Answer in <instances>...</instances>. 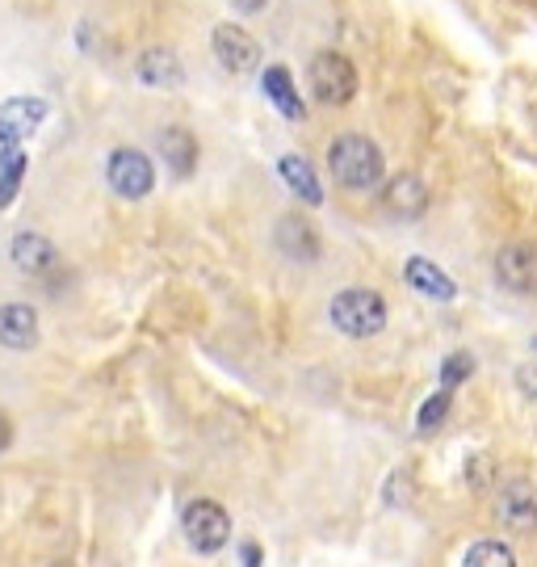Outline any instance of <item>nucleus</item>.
I'll use <instances>...</instances> for the list:
<instances>
[{"mask_svg": "<svg viewBox=\"0 0 537 567\" xmlns=\"http://www.w3.org/2000/svg\"><path fill=\"white\" fill-rule=\"evenodd\" d=\"M517 383H520V391H525V395H537V370H534V365H525V370H520Z\"/></svg>", "mask_w": 537, "mask_h": 567, "instance_id": "nucleus-23", "label": "nucleus"}, {"mask_svg": "<svg viewBox=\"0 0 537 567\" xmlns=\"http://www.w3.org/2000/svg\"><path fill=\"white\" fill-rule=\"evenodd\" d=\"M135 76L143 84H152V89H177L185 81V63L173 47H147L135 63Z\"/></svg>", "mask_w": 537, "mask_h": 567, "instance_id": "nucleus-11", "label": "nucleus"}, {"mask_svg": "<svg viewBox=\"0 0 537 567\" xmlns=\"http://www.w3.org/2000/svg\"><path fill=\"white\" fill-rule=\"evenodd\" d=\"M382 206L395 219H420L428 210V185L420 182L416 173H395L382 185Z\"/></svg>", "mask_w": 537, "mask_h": 567, "instance_id": "nucleus-10", "label": "nucleus"}, {"mask_svg": "<svg viewBox=\"0 0 537 567\" xmlns=\"http://www.w3.org/2000/svg\"><path fill=\"white\" fill-rule=\"evenodd\" d=\"M278 173H281V182L290 185L295 194H299L307 206H319L323 203V189H319L316 182V173H311V164L302 161V156H281L278 161Z\"/></svg>", "mask_w": 537, "mask_h": 567, "instance_id": "nucleus-18", "label": "nucleus"}, {"mask_svg": "<svg viewBox=\"0 0 537 567\" xmlns=\"http://www.w3.org/2000/svg\"><path fill=\"white\" fill-rule=\"evenodd\" d=\"M307 76H311V93L319 105H349L358 97V68L340 51H319Z\"/></svg>", "mask_w": 537, "mask_h": 567, "instance_id": "nucleus-3", "label": "nucleus"}, {"mask_svg": "<svg viewBox=\"0 0 537 567\" xmlns=\"http://www.w3.org/2000/svg\"><path fill=\"white\" fill-rule=\"evenodd\" d=\"M105 177H110V189L126 198V203H140L152 194V185H156V168L152 161L143 156L140 147H118L110 164H105Z\"/></svg>", "mask_w": 537, "mask_h": 567, "instance_id": "nucleus-5", "label": "nucleus"}, {"mask_svg": "<svg viewBox=\"0 0 537 567\" xmlns=\"http://www.w3.org/2000/svg\"><path fill=\"white\" fill-rule=\"evenodd\" d=\"M210 47H215V60L227 68V72H257L260 63V47L257 39L244 30V25H231V21H223V25H215V39H210Z\"/></svg>", "mask_w": 537, "mask_h": 567, "instance_id": "nucleus-7", "label": "nucleus"}, {"mask_svg": "<svg viewBox=\"0 0 537 567\" xmlns=\"http://www.w3.org/2000/svg\"><path fill=\"white\" fill-rule=\"evenodd\" d=\"M0 344L4 349H34L39 344V311L30 303L0 307Z\"/></svg>", "mask_w": 537, "mask_h": 567, "instance_id": "nucleus-13", "label": "nucleus"}, {"mask_svg": "<svg viewBox=\"0 0 537 567\" xmlns=\"http://www.w3.org/2000/svg\"><path fill=\"white\" fill-rule=\"evenodd\" d=\"M260 89H265V97L278 105L281 118L299 122L307 110H302V97L299 89H295V81H290V72L281 68V63H273V68H265V76H260Z\"/></svg>", "mask_w": 537, "mask_h": 567, "instance_id": "nucleus-16", "label": "nucleus"}, {"mask_svg": "<svg viewBox=\"0 0 537 567\" xmlns=\"http://www.w3.org/2000/svg\"><path fill=\"white\" fill-rule=\"evenodd\" d=\"M462 567H517V555L504 543H475V547L466 550Z\"/></svg>", "mask_w": 537, "mask_h": 567, "instance_id": "nucleus-20", "label": "nucleus"}, {"mask_svg": "<svg viewBox=\"0 0 537 567\" xmlns=\"http://www.w3.org/2000/svg\"><path fill=\"white\" fill-rule=\"evenodd\" d=\"M47 118V102L42 97H9L0 105V147H21Z\"/></svg>", "mask_w": 537, "mask_h": 567, "instance_id": "nucleus-6", "label": "nucleus"}, {"mask_svg": "<svg viewBox=\"0 0 537 567\" xmlns=\"http://www.w3.org/2000/svg\"><path fill=\"white\" fill-rule=\"evenodd\" d=\"M328 168L344 189H374L386 173L382 164V152L374 140L365 135H340L332 147H328Z\"/></svg>", "mask_w": 537, "mask_h": 567, "instance_id": "nucleus-1", "label": "nucleus"}, {"mask_svg": "<svg viewBox=\"0 0 537 567\" xmlns=\"http://www.w3.org/2000/svg\"><path fill=\"white\" fill-rule=\"evenodd\" d=\"M450 400H454V391H445V386H441L437 395H428V400H424V408H420V429H424V433H433V429L445 421Z\"/></svg>", "mask_w": 537, "mask_h": 567, "instance_id": "nucleus-22", "label": "nucleus"}, {"mask_svg": "<svg viewBox=\"0 0 537 567\" xmlns=\"http://www.w3.org/2000/svg\"><path fill=\"white\" fill-rule=\"evenodd\" d=\"M159 156H164V164H168L177 177H189V173L198 168V140H194L185 126H168V131L159 135Z\"/></svg>", "mask_w": 537, "mask_h": 567, "instance_id": "nucleus-17", "label": "nucleus"}, {"mask_svg": "<svg viewBox=\"0 0 537 567\" xmlns=\"http://www.w3.org/2000/svg\"><path fill=\"white\" fill-rule=\"evenodd\" d=\"M278 248L290 257V261H316L319 257V236L316 227L307 224V219H299V215H286L278 224Z\"/></svg>", "mask_w": 537, "mask_h": 567, "instance_id": "nucleus-15", "label": "nucleus"}, {"mask_svg": "<svg viewBox=\"0 0 537 567\" xmlns=\"http://www.w3.org/2000/svg\"><path fill=\"white\" fill-rule=\"evenodd\" d=\"M13 265H18L21 274H30V278H47V274L60 269V252L39 231H21L18 240H13Z\"/></svg>", "mask_w": 537, "mask_h": 567, "instance_id": "nucleus-12", "label": "nucleus"}, {"mask_svg": "<svg viewBox=\"0 0 537 567\" xmlns=\"http://www.w3.org/2000/svg\"><path fill=\"white\" fill-rule=\"evenodd\" d=\"M21 173H25V156H21V147H9V152L0 156V210L18 198Z\"/></svg>", "mask_w": 537, "mask_h": 567, "instance_id": "nucleus-19", "label": "nucleus"}, {"mask_svg": "<svg viewBox=\"0 0 537 567\" xmlns=\"http://www.w3.org/2000/svg\"><path fill=\"white\" fill-rule=\"evenodd\" d=\"M9 442H13V421H9L4 412H0V454L9 450Z\"/></svg>", "mask_w": 537, "mask_h": 567, "instance_id": "nucleus-24", "label": "nucleus"}, {"mask_svg": "<svg viewBox=\"0 0 537 567\" xmlns=\"http://www.w3.org/2000/svg\"><path fill=\"white\" fill-rule=\"evenodd\" d=\"M180 529H185V543L202 555H215V550L227 547V538H231V517H227V508L215 505V501H194V505L185 508V517H180Z\"/></svg>", "mask_w": 537, "mask_h": 567, "instance_id": "nucleus-4", "label": "nucleus"}, {"mask_svg": "<svg viewBox=\"0 0 537 567\" xmlns=\"http://www.w3.org/2000/svg\"><path fill=\"white\" fill-rule=\"evenodd\" d=\"M403 278H407V286H416L424 299H437V303H450L458 295L454 278L445 269H437L433 261H424V257H412V261L403 265Z\"/></svg>", "mask_w": 537, "mask_h": 567, "instance_id": "nucleus-14", "label": "nucleus"}, {"mask_svg": "<svg viewBox=\"0 0 537 567\" xmlns=\"http://www.w3.org/2000/svg\"><path fill=\"white\" fill-rule=\"evenodd\" d=\"M496 517L504 529L513 534H529L537 526V492L529 480H513V484L499 487L496 496Z\"/></svg>", "mask_w": 537, "mask_h": 567, "instance_id": "nucleus-8", "label": "nucleus"}, {"mask_svg": "<svg viewBox=\"0 0 537 567\" xmlns=\"http://www.w3.org/2000/svg\"><path fill=\"white\" fill-rule=\"evenodd\" d=\"M231 4H236L239 13H260V9L269 4V0H231Z\"/></svg>", "mask_w": 537, "mask_h": 567, "instance_id": "nucleus-26", "label": "nucleus"}, {"mask_svg": "<svg viewBox=\"0 0 537 567\" xmlns=\"http://www.w3.org/2000/svg\"><path fill=\"white\" fill-rule=\"evenodd\" d=\"M471 370H475V358H471V353H450V358L441 362V386L454 391L458 383L471 379Z\"/></svg>", "mask_w": 537, "mask_h": 567, "instance_id": "nucleus-21", "label": "nucleus"}, {"mask_svg": "<svg viewBox=\"0 0 537 567\" xmlns=\"http://www.w3.org/2000/svg\"><path fill=\"white\" fill-rule=\"evenodd\" d=\"M496 278L513 295H534L537 290V244H508L496 257Z\"/></svg>", "mask_w": 537, "mask_h": 567, "instance_id": "nucleus-9", "label": "nucleus"}, {"mask_svg": "<svg viewBox=\"0 0 537 567\" xmlns=\"http://www.w3.org/2000/svg\"><path fill=\"white\" fill-rule=\"evenodd\" d=\"M239 555H244V567H260V547H257V543H244V550H239Z\"/></svg>", "mask_w": 537, "mask_h": 567, "instance_id": "nucleus-25", "label": "nucleus"}, {"mask_svg": "<svg viewBox=\"0 0 537 567\" xmlns=\"http://www.w3.org/2000/svg\"><path fill=\"white\" fill-rule=\"evenodd\" d=\"M328 320L353 337V341H365V337H379L386 328V303H382L379 290H365V286H353V290H340L337 299L328 303Z\"/></svg>", "mask_w": 537, "mask_h": 567, "instance_id": "nucleus-2", "label": "nucleus"}, {"mask_svg": "<svg viewBox=\"0 0 537 567\" xmlns=\"http://www.w3.org/2000/svg\"><path fill=\"white\" fill-rule=\"evenodd\" d=\"M534 349H537V341H534Z\"/></svg>", "mask_w": 537, "mask_h": 567, "instance_id": "nucleus-27", "label": "nucleus"}]
</instances>
